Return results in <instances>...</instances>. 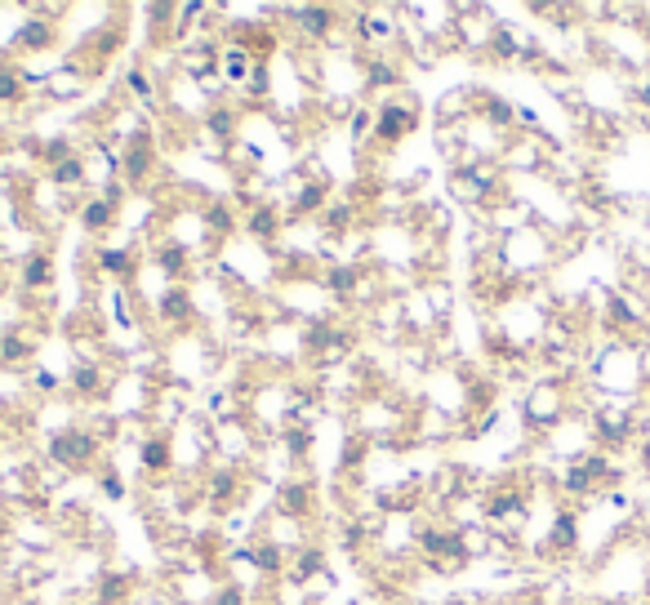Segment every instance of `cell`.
<instances>
[{
    "label": "cell",
    "instance_id": "9c48e42d",
    "mask_svg": "<svg viewBox=\"0 0 650 605\" xmlns=\"http://www.w3.org/2000/svg\"><path fill=\"white\" fill-rule=\"evenodd\" d=\"M165 450H170L165 441H152V445H143V454H138V458H143L148 468H165V463H170V454H165Z\"/></svg>",
    "mask_w": 650,
    "mask_h": 605
},
{
    "label": "cell",
    "instance_id": "52a82bcc",
    "mask_svg": "<svg viewBox=\"0 0 650 605\" xmlns=\"http://www.w3.org/2000/svg\"><path fill=\"white\" fill-rule=\"evenodd\" d=\"M23 94V76L10 72V67H0V103H14Z\"/></svg>",
    "mask_w": 650,
    "mask_h": 605
},
{
    "label": "cell",
    "instance_id": "30bf717a",
    "mask_svg": "<svg viewBox=\"0 0 650 605\" xmlns=\"http://www.w3.org/2000/svg\"><path fill=\"white\" fill-rule=\"evenodd\" d=\"M45 40H50V27H45V23H36V18H32V23L23 27V45H45Z\"/></svg>",
    "mask_w": 650,
    "mask_h": 605
},
{
    "label": "cell",
    "instance_id": "277c9868",
    "mask_svg": "<svg viewBox=\"0 0 650 605\" xmlns=\"http://www.w3.org/2000/svg\"><path fill=\"white\" fill-rule=\"evenodd\" d=\"M89 454H95V437H85V432H63L59 441H54V458L59 463H85Z\"/></svg>",
    "mask_w": 650,
    "mask_h": 605
},
{
    "label": "cell",
    "instance_id": "ba28073f",
    "mask_svg": "<svg viewBox=\"0 0 650 605\" xmlns=\"http://www.w3.org/2000/svg\"><path fill=\"white\" fill-rule=\"evenodd\" d=\"M108 223H112V201H95V205L85 210V227H89V231H99V227H108Z\"/></svg>",
    "mask_w": 650,
    "mask_h": 605
},
{
    "label": "cell",
    "instance_id": "6da1fadb",
    "mask_svg": "<svg viewBox=\"0 0 650 605\" xmlns=\"http://www.w3.org/2000/svg\"><path fill=\"white\" fill-rule=\"evenodd\" d=\"M571 405H575L571 383H562V379H535L530 392H526V401H522V418H526L535 432L548 437L552 428H562L566 418L575 414Z\"/></svg>",
    "mask_w": 650,
    "mask_h": 605
},
{
    "label": "cell",
    "instance_id": "5b68a950",
    "mask_svg": "<svg viewBox=\"0 0 650 605\" xmlns=\"http://www.w3.org/2000/svg\"><path fill=\"white\" fill-rule=\"evenodd\" d=\"M246 556H250L259 570H267V575H272V570H286V552L276 547V543H263V547H254V552H246Z\"/></svg>",
    "mask_w": 650,
    "mask_h": 605
},
{
    "label": "cell",
    "instance_id": "3957f363",
    "mask_svg": "<svg viewBox=\"0 0 650 605\" xmlns=\"http://www.w3.org/2000/svg\"><path fill=\"white\" fill-rule=\"evenodd\" d=\"M414 125H420V112H414V108H401V103H388L384 112H379V134L388 138V143H392V138H405Z\"/></svg>",
    "mask_w": 650,
    "mask_h": 605
},
{
    "label": "cell",
    "instance_id": "8992f818",
    "mask_svg": "<svg viewBox=\"0 0 650 605\" xmlns=\"http://www.w3.org/2000/svg\"><path fill=\"white\" fill-rule=\"evenodd\" d=\"M23 281H27V286H45V281H50V259H45V254L27 259V263H23Z\"/></svg>",
    "mask_w": 650,
    "mask_h": 605
},
{
    "label": "cell",
    "instance_id": "5bb4252c",
    "mask_svg": "<svg viewBox=\"0 0 650 605\" xmlns=\"http://www.w3.org/2000/svg\"><path fill=\"white\" fill-rule=\"evenodd\" d=\"M214 605H241V592H237V588H223V596H218Z\"/></svg>",
    "mask_w": 650,
    "mask_h": 605
},
{
    "label": "cell",
    "instance_id": "4fadbf2b",
    "mask_svg": "<svg viewBox=\"0 0 650 605\" xmlns=\"http://www.w3.org/2000/svg\"><path fill=\"white\" fill-rule=\"evenodd\" d=\"M637 454H641V481L650 486V437L641 441V450H637Z\"/></svg>",
    "mask_w": 650,
    "mask_h": 605
},
{
    "label": "cell",
    "instance_id": "7a4b0ae2",
    "mask_svg": "<svg viewBox=\"0 0 650 605\" xmlns=\"http://www.w3.org/2000/svg\"><path fill=\"white\" fill-rule=\"evenodd\" d=\"M575 543H579V517L566 507V512H557V521H552V530H548L543 547H548V552H557V556H566V552H575Z\"/></svg>",
    "mask_w": 650,
    "mask_h": 605
},
{
    "label": "cell",
    "instance_id": "8fae6325",
    "mask_svg": "<svg viewBox=\"0 0 650 605\" xmlns=\"http://www.w3.org/2000/svg\"><path fill=\"white\" fill-rule=\"evenodd\" d=\"M250 231H254V237H267V231H272V214H267V210H259V214L250 218Z\"/></svg>",
    "mask_w": 650,
    "mask_h": 605
},
{
    "label": "cell",
    "instance_id": "7c38bea8",
    "mask_svg": "<svg viewBox=\"0 0 650 605\" xmlns=\"http://www.w3.org/2000/svg\"><path fill=\"white\" fill-rule=\"evenodd\" d=\"M129 89H134L138 99H148V94H152V85H148V76H143V72H129Z\"/></svg>",
    "mask_w": 650,
    "mask_h": 605
}]
</instances>
